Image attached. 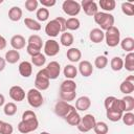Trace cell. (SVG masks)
<instances>
[{"label": "cell", "instance_id": "obj_1", "mask_svg": "<svg viewBox=\"0 0 134 134\" xmlns=\"http://www.w3.org/2000/svg\"><path fill=\"white\" fill-rule=\"evenodd\" d=\"M39 127V121L37 118V115L31 110H26L22 114V120L18 124V130L19 132L23 134H28L30 132H34Z\"/></svg>", "mask_w": 134, "mask_h": 134}, {"label": "cell", "instance_id": "obj_2", "mask_svg": "<svg viewBox=\"0 0 134 134\" xmlns=\"http://www.w3.org/2000/svg\"><path fill=\"white\" fill-rule=\"evenodd\" d=\"M93 18H94L95 23L100 26L102 30H108L109 28L114 26V16L109 13L97 12L93 16Z\"/></svg>", "mask_w": 134, "mask_h": 134}, {"label": "cell", "instance_id": "obj_3", "mask_svg": "<svg viewBox=\"0 0 134 134\" xmlns=\"http://www.w3.org/2000/svg\"><path fill=\"white\" fill-rule=\"evenodd\" d=\"M106 44L109 47H115L120 42V31L116 26H112L105 32Z\"/></svg>", "mask_w": 134, "mask_h": 134}, {"label": "cell", "instance_id": "obj_4", "mask_svg": "<svg viewBox=\"0 0 134 134\" xmlns=\"http://www.w3.org/2000/svg\"><path fill=\"white\" fill-rule=\"evenodd\" d=\"M26 98H27L28 104L32 108H39L44 103V98H43L42 93L36 88H31L28 90V92L26 93Z\"/></svg>", "mask_w": 134, "mask_h": 134}, {"label": "cell", "instance_id": "obj_5", "mask_svg": "<svg viewBox=\"0 0 134 134\" xmlns=\"http://www.w3.org/2000/svg\"><path fill=\"white\" fill-rule=\"evenodd\" d=\"M106 111H115V112H121L124 113V103L122 99H118L114 96H108L105 98L104 102Z\"/></svg>", "mask_w": 134, "mask_h": 134}, {"label": "cell", "instance_id": "obj_6", "mask_svg": "<svg viewBox=\"0 0 134 134\" xmlns=\"http://www.w3.org/2000/svg\"><path fill=\"white\" fill-rule=\"evenodd\" d=\"M62 8L66 15L71 16L72 18L79 15V13L81 12V4L74 0H65L62 4Z\"/></svg>", "mask_w": 134, "mask_h": 134}, {"label": "cell", "instance_id": "obj_7", "mask_svg": "<svg viewBox=\"0 0 134 134\" xmlns=\"http://www.w3.org/2000/svg\"><path fill=\"white\" fill-rule=\"evenodd\" d=\"M95 124H96L95 117L92 114H86L81 118V122L76 127H77L79 131H81L83 133H86V132L92 130L94 128Z\"/></svg>", "mask_w": 134, "mask_h": 134}, {"label": "cell", "instance_id": "obj_8", "mask_svg": "<svg viewBox=\"0 0 134 134\" xmlns=\"http://www.w3.org/2000/svg\"><path fill=\"white\" fill-rule=\"evenodd\" d=\"M74 109H75L74 106H72L69 103L64 102V100H58L55 103V105H54V113L58 116L63 117V118H65Z\"/></svg>", "mask_w": 134, "mask_h": 134}, {"label": "cell", "instance_id": "obj_9", "mask_svg": "<svg viewBox=\"0 0 134 134\" xmlns=\"http://www.w3.org/2000/svg\"><path fill=\"white\" fill-rule=\"evenodd\" d=\"M43 72L45 73V75L49 79V80H55L59 77L60 72H61V66L57 61H51L50 63L47 64V66L45 68L42 69Z\"/></svg>", "mask_w": 134, "mask_h": 134}, {"label": "cell", "instance_id": "obj_10", "mask_svg": "<svg viewBox=\"0 0 134 134\" xmlns=\"http://www.w3.org/2000/svg\"><path fill=\"white\" fill-rule=\"evenodd\" d=\"M49 82L50 80L45 75V73L43 72V70H39L37 75H36V79H35V87L36 89H38L39 91H43V90H46L48 89L49 87Z\"/></svg>", "mask_w": 134, "mask_h": 134}, {"label": "cell", "instance_id": "obj_11", "mask_svg": "<svg viewBox=\"0 0 134 134\" xmlns=\"http://www.w3.org/2000/svg\"><path fill=\"white\" fill-rule=\"evenodd\" d=\"M60 51V45L55 40H47L44 45V53L48 57H54Z\"/></svg>", "mask_w": 134, "mask_h": 134}, {"label": "cell", "instance_id": "obj_12", "mask_svg": "<svg viewBox=\"0 0 134 134\" xmlns=\"http://www.w3.org/2000/svg\"><path fill=\"white\" fill-rule=\"evenodd\" d=\"M61 31H62V28L60 23L57 21V19L50 20L45 26V34L49 37H57Z\"/></svg>", "mask_w": 134, "mask_h": 134}, {"label": "cell", "instance_id": "obj_13", "mask_svg": "<svg viewBox=\"0 0 134 134\" xmlns=\"http://www.w3.org/2000/svg\"><path fill=\"white\" fill-rule=\"evenodd\" d=\"M81 8L84 9V13L87 16H91V17H93L98 12L97 4L92 0H83L81 2Z\"/></svg>", "mask_w": 134, "mask_h": 134}, {"label": "cell", "instance_id": "obj_14", "mask_svg": "<svg viewBox=\"0 0 134 134\" xmlns=\"http://www.w3.org/2000/svg\"><path fill=\"white\" fill-rule=\"evenodd\" d=\"M8 93H9L10 98L13 100H16V102H22L25 98V91H24V89L21 86H18V85L12 86L9 88Z\"/></svg>", "mask_w": 134, "mask_h": 134}, {"label": "cell", "instance_id": "obj_15", "mask_svg": "<svg viewBox=\"0 0 134 134\" xmlns=\"http://www.w3.org/2000/svg\"><path fill=\"white\" fill-rule=\"evenodd\" d=\"M119 90L120 92L127 95L132 93L134 91V75H130L125 81H122L119 86Z\"/></svg>", "mask_w": 134, "mask_h": 134}, {"label": "cell", "instance_id": "obj_16", "mask_svg": "<svg viewBox=\"0 0 134 134\" xmlns=\"http://www.w3.org/2000/svg\"><path fill=\"white\" fill-rule=\"evenodd\" d=\"M79 71L80 73L85 76V77H88L92 74L93 72V67H92V64L89 62V61H81L80 64H79Z\"/></svg>", "mask_w": 134, "mask_h": 134}, {"label": "cell", "instance_id": "obj_17", "mask_svg": "<svg viewBox=\"0 0 134 134\" xmlns=\"http://www.w3.org/2000/svg\"><path fill=\"white\" fill-rule=\"evenodd\" d=\"M10 45L15 50L23 49L25 47V45H26L25 38L23 36H21V35H15L10 39Z\"/></svg>", "mask_w": 134, "mask_h": 134}, {"label": "cell", "instance_id": "obj_18", "mask_svg": "<svg viewBox=\"0 0 134 134\" xmlns=\"http://www.w3.org/2000/svg\"><path fill=\"white\" fill-rule=\"evenodd\" d=\"M19 73L23 77H29L32 73V64L28 61H23L19 64Z\"/></svg>", "mask_w": 134, "mask_h": 134}, {"label": "cell", "instance_id": "obj_19", "mask_svg": "<svg viewBox=\"0 0 134 134\" xmlns=\"http://www.w3.org/2000/svg\"><path fill=\"white\" fill-rule=\"evenodd\" d=\"M91 100L88 96H81L75 102V109L79 111H86L90 108Z\"/></svg>", "mask_w": 134, "mask_h": 134}, {"label": "cell", "instance_id": "obj_20", "mask_svg": "<svg viewBox=\"0 0 134 134\" xmlns=\"http://www.w3.org/2000/svg\"><path fill=\"white\" fill-rule=\"evenodd\" d=\"M89 39L95 44L100 43L105 39V32L100 28H93L89 34Z\"/></svg>", "mask_w": 134, "mask_h": 134}, {"label": "cell", "instance_id": "obj_21", "mask_svg": "<svg viewBox=\"0 0 134 134\" xmlns=\"http://www.w3.org/2000/svg\"><path fill=\"white\" fill-rule=\"evenodd\" d=\"M81 116L80 114L77 113L76 109L72 110L66 117H65V120L67 121V124H69L70 126H77L80 122H81Z\"/></svg>", "mask_w": 134, "mask_h": 134}, {"label": "cell", "instance_id": "obj_22", "mask_svg": "<svg viewBox=\"0 0 134 134\" xmlns=\"http://www.w3.org/2000/svg\"><path fill=\"white\" fill-rule=\"evenodd\" d=\"M66 55H67V59L72 62V63H75V62H79L82 58V52L79 48H70L67 50L66 52Z\"/></svg>", "mask_w": 134, "mask_h": 134}, {"label": "cell", "instance_id": "obj_23", "mask_svg": "<svg viewBox=\"0 0 134 134\" xmlns=\"http://www.w3.org/2000/svg\"><path fill=\"white\" fill-rule=\"evenodd\" d=\"M76 90V84L72 80H65L60 85V91L62 92H71Z\"/></svg>", "mask_w": 134, "mask_h": 134}, {"label": "cell", "instance_id": "obj_24", "mask_svg": "<svg viewBox=\"0 0 134 134\" xmlns=\"http://www.w3.org/2000/svg\"><path fill=\"white\" fill-rule=\"evenodd\" d=\"M5 61L6 63L8 64H15L17 63L19 60H20V53L18 50H15V49H12V50H8L5 52Z\"/></svg>", "mask_w": 134, "mask_h": 134}, {"label": "cell", "instance_id": "obj_25", "mask_svg": "<svg viewBox=\"0 0 134 134\" xmlns=\"http://www.w3.org/2000/svg\"><path fill=\"white\" fill-rule=\"evenodd\" d=\"M22 14H23L22 9L19 6H13L8 10V18H9V20L17 22L22 18Z\"/></svg>", "mask_w": 134, "mask_h": 134}, {"label": "cell", "instance_id": "obj_26", "mask_svg": "<svg viewBox=\"0 0 134 134\" xmlns=\"http://www.w3.org/2000/svg\"><path fill=\"white\" fill-rule=\"evenodd\" d=\"M63 73H64V75H65V77L67 80H73L77 75V69H76L75 66L69 64V65H66L64 67Z\"/></svg>", "mask_w": 134, "mask_h": 134}, {"label": "cell", "instance_id": "obj_27", "mask_svg": "<svg viewBox=\"0 0 134 134\" xmlns=\"http://www.w3.org/2000/svg\"><path fill=\"white\" fill-rule=\"evenodd\" d=\"M120 47L128 51V52H132L134 50V39L131 38V37H127L125 39H122L120 42Z\"/></svg>", "mask_w": 134, "mask_h": 134}, {"label": "cell", "instance_id": "obj_28", "mask_svg": "<svg viewBox=\"0 0 134 134\" xmlns=\"http://www.w3.org/2000/svg\"><path fill=\"white\" fill-rule=\"evenodd\" d=\"M27 45H30L32 47H36L38 49H42V45H43V42H42V39L40 36L38 35H31L28 40H27Z\"/></svg>", "mask_w": 134, "mask_h": 134}, {"label": "cell", "instance_id": "obj_29", "mask_svg": "<svg viewBox=\"0 0 134 134\" xmlns=\"http://www.w3.org/2000/svg\"><path fill=\"white\" fill-rule=\"evenodd\" d=\"M124 68H126L128 71L132 72L134 71V52H129L126 55V59L124 61Z\"/></svg>", "mask_w": 134, "mask_h": 134}, {"label": "cell", "instance_id": "obj_30", "mask_svg": "<svg viewBox=\"0 0 134 134\" xmlns=\"http://www.w3.org/2000/svg\"><path fill=\"white\" fill-rule=\"evenodd\" d=\"M98 4H99L100 8L105 10V13L112 12L116 6V2L114 0H99Z\"/></svg>", "mask_w": 134, "mask_h": 134}, {"label": "cell", "instance_id": "obj_31", "mask_svg": "<svg viewBox=\"0 0 134 134\" xmlns=\"http://www.w3.org/2000/svg\"><path fill=\"white\" fill-rule=\"evenodd\" d=\"M121 99L124 103V112H131L134 109V97L131 95H126Z\"/></svg>", "mask_w": 134, "mask_h": 134}, {"label": "cell", "instance_id": "obj_32", "mask_svg": "<svg viewBox=\"0 0 134 134\" xmlns=\"http://www.w3.org/2000/svg\"><path fill=\"white\" fill-rule=\"evenodd\" d=\"M73 41H74L73 36H72L70 32H68V31H65V32H63V34L61 35L60 42H61V44H62L63 46H65V47L70 46V45L73 43Z\"/></svg>", "mask_w": 134, "mask_h": 134}, {"label": "cell", "instance_id": "obj_33", "mask_svg": "<svg viewBox=\"0 0 134 134\" xmlns=\"http://www.w3.org/2000/svg\"><path fill=\"white\" fill-rule=\"evenodd\" d=\"M81 26V22L77 18L75 17H72V18H69L66 20V29H69V30H77Z\"/></svg>", "mask_w": 134, "mask_h": 134}, {"label": "cell", "instance_id": "obj_34", "mask_svg": "<svg viewBox=\"0 0 134 134\" xmlns=\"http://www.w3.org/2000/svg\"><path fill=\"white\" fill-rule=\"evenodd\" d=\"M24 24L28 29L34 30V31H39L41 29V24L38 21H36V20L31 19V18H25Z\"/></svg>", "mask_w": 134, "mask_h": 134}, {"label": "cell", "instance_id": "obj_35", "mask_svg": "<svg viewBox=\"0 0 134 134\" xmlns=\"http://www.w3.org/2000/svg\"><path fill=\"white\" fill-rule=\"evenodd\" d=\"M110 66H111L112 70L120 71L124 68V60L119 57H114V58H112V60L110 62Z\"/></svg>", "mask_w": 134, "mask_h": 134}, {"label": "cell", "instance_id": "obj_36", "mask_svg": "<svg viewBox=\"0 0 134 134\" xmlns=\"http://www.w3.org/2000/svg\"><path fill=\"white\" fill-rule=\"evenodd\" d=\"M93 130H94L95 134H107L109 131V128L105 121H98L95 124Z\"/></svg>", "mask_w": 134, "mask_h": 134}, {"label": "cell", "instance_id": "obj_37", "mask_svg": "<svg viewBox=\"0 0 134 134\" xmlns=\"http://www.w3.org/2000/svg\"><path fill=\"white\" fill-rule=\"evenodd\" d=\"M46 63V58H45V54L43 53H39L37 55H34L31 57V64H34L35 66L37 67H42L44 64Z\"/></svg>", "mask_w": 134, "mask_h": 134}, {"label": "cell", "instance_id": "obj_38", "mask_svg": "<svg viewBox=\"0 0 134 134\" xmlns=\"http://www.w3.org/2000/svg\"><path fill=\"white\" fill-rule=\"evenodd\" d=\"M3 112L5 115L7 116H13L17 113V106L15 103H7L4 105V108H3Z\"/></svg>", "mask_w": 134, "mask_h": 134}, {"label": "cell", "instance_id": "obj_39", "mask_svg": "<svg viewBox=\"0 0 134 134\" xmlns=\"http://www.w3.org/2000/svg\"><path fill=\"white\" fill-rule=\"evenodd\" d=\"M36 17L39 21L41 22H44L46 21L48 18H49V10L45 7H41V8H38L37 10V14H36Z\"/></svg>", "mask_w": 134, "mask_h": 134}, {"label": "cell", "instance_id": "obj_40", "mask_svg": "<svg viewBox=\"0 0 134 134\" xmlns=\"http://www.w3.org/2000/svg\"><path fill=\"white\" fill-rule=\"evenodd\" d=\"M59 95H60L61 100H64V102L69 103V102H72V100L75 99L76 92L75 91H71V92H62V91H60Z\"/></svg>", "mask_w": 134, "mask_h": 134}, {"label": "cell", "instance_id": "obj_41", "mask_svg": "<svg viewBox=\"0 0 134 134\" xmlns=\"http://www.w3.org/2000/svg\"><path fill=\"white\" fill-rule=\"evenodd\" d=\"M121 10L126 16H133L134 15V5L130 2H124L121 4Z\"/></svg>", "mask_w": 134, "mask_h": 134}, {"label": "cell", "instance_id": "obj_42", "mask_svg": "<svg viewBox=\"0 0 134 134\" xmlns=\"http://www.w3.org/2000/svg\"><path fill=\"white\" fill-rule=\"evenodd\" d=\"M108 64V59L105 55H98L94 60V65L98 69H104Z\"/></svg>", "mask_w": 134, "mask_h": 134}, {"label": "cell", "instance_id": "obj_43", "mask_svg": "<svg viewBox=\"0 0 134 134\" xmlns=\"http://www.w3.org/2000/svg\"><path fill=\"white\" fill-rule=\"evenodd\" d=\"M14 132V128L10 124L0 120V134H12Z\"/></svg>", "mask_w": 134, "mask_h": 134}, {"label": "cell", "instance_id": "obj_44", "mask_svg": "<svg viewBox=\"0 0 134 134\" xmlns=\"http://www.w3.org/2000/svg\"><path fill=\"white\" fill-rule=\"evenodd\" d=\"M121 119L126 126H133L134 125V114L132 112H126L122 114Z\"/></svg>", "mask_w": 134, "mask_h": 134}, {"label": "cell", "instance_id": "obj_45", "mask_svg": "<svg viewBox=\"0 0 134 134\" xmlns=\"http://www.w3.org/2000/svg\"><path fill=\"white\" fill-rule=\"evenodd\" d=\"M107 114V118L111 121H118L121 119V116L124 113L121 112H115V111H107L106 112Z\"/></svg>", "mask_w": 134, "mask_h": 134}, {"label": "cell", "instance_id": "obj_46", "mask_svg": "<svg viewBox=\"0 0 134 134\" xmlns=\"http://www.w3.org/2000/svg\"><path fill=\"white\" fill-rule=\"evenodd\" d=\"M39 2L37 0H26L25 1V8L28 12H35L38 8Z\"/></svg>", "mask_w": 134, "mask_h": 134}, {"label": "cell", "instance_id": "obj_47", "mask_svg": "<svg viewBox=\"0 0 134 134\" xmlns=\"http://www.w3.org/2000/svg\"><path fill=\"white\" fill-rule=\"evenodd\" d=\"M26 51H27V53H28L29 55H31V57L37 55V54H39V53L41 52L40 49H38V48H36V47H32V46H30V45H27V46H26Z\"/></svg>", "mask_w": 134, "mask_h": 134}, {"label": "cell", "instance_id": "obj_48", "mask_svg": "<svg viewBox=\"0 0 134 134\" xmlns=\"http://www.w3.org/2000/svg\"><path fill=\"white\" fill-rule=\"evenodd\" d=\"M40 3L42 4V6H43V7L47 8V7H51V6L55 5L57 1H55V0H41V1H40Z\"/></svg>", "mask_w": 134, "mask_h": 134}, {"label": "cell", "instance_id": "obj_49", "mask_svg": "<svg viewBox=\"0 0 134 134\" xmlns=\"http://www.w3.org/2000/svg\"><path fill=\"white\" fill-rule=\"evenodd\" d=\"M55 19H57V21L60 23L61 28H62V31L65 32V31H66V19H64V18H62V17H57Z\"/></svg>", "mask_w": 134, "mask_h": 134}, {"label": "cell", "instance_id": "obj_50", "mask_svg": "<svg viewBox=\"0 0 134 134\" xmlns=\"http://www.w3.org/2000/svg\"><path fill=\"white\" fill-rule=\"evenodd\" d=\"M5 47H6V40H5L4 37H2V36L0 35V50L4 49Z\"/></svg>", "mask_w": 134, "mask_h": 134}, {"label": "cell", "instance_id": "obj_51", "mask_svg": "<svg viewBox=\"0 0 134 134\" xmlns=\"http://www.w3.org/2000/svg\"><path fill=\"white\" fill-rule=\"evenodd\" d=\"M5 65H6V61H5V59H3V58L0 57V72H1L2 70H4Z\"/></svg>", "mask_w": 134, "mask_h": 134}, {"label": "cell", "instance_id": "obj_52", "mask_svg": "<svg viewBox=\"0 0 134 134\" xmlns=\"http://www.w3.org/2000/svg\"><path fill=\"white\" fill-rule=\"evenodd\" d=\"M4 103H5V97H4V95H3V94H1V93H0V107H1V106H3V105H4Z\"/></svg>", "mask_w": 134, "mask_h": 134}, {"label": "cell", "instance_id": "obj_53", "mask_svg": "<svg viewBox=\"0 0 134 134\" xmlns=\"http://www.w3.org/2000/svg\"><path fill=\"white\" fill-rule=\"evenodd\" d=\"M40 134H49V133H48V132H41Z\"/></svg>", "mask_w": 134, "mask_h": 134}, {"label": "cell", "instance_id": "obj_54", "mask_svg": "<svg viewBox=\"0 0 134 134\" xmlns=\"http://www.w3.org/2000/svg\"><path fill=\"white\" fill-rule=\"evenodd\" d=\"M2 2H3V0H0V4H1V3H2Z\"/></svg>", "mask_w": 134, "mask_h": 134}]
</instances>
